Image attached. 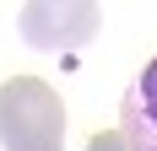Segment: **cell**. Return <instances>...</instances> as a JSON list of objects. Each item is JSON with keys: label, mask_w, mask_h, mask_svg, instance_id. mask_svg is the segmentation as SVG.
I'll return each mask as SVG.
<instances>
[{"label": "cell", "mask_w": 157, "mask_h": 151, "mask_svg": "<svg viewBox=\"0 0 157 151\" xmlns=\"http://www.w3.org/2000/svg\"><path fill=\"white\" fill-rule=\"evenodd\" d=\"M65 140L60 92L38 76H11L0 87V146L6 151H44Z\"/></svg>", "instance_id": "cell-1"}, {"label": "cell", "mask_w": 157, "mask_h": 151, "mask_svg": "<svg viewBox=\"0 0 157 151\" xmlns=\"http://www.w3.org/2000/svg\"><path fill=\"white\" fill-rule=\"evenodd\" d=\"M103 27L98 0H22L16 11V32L22 43L38 54H60V49H81L92 43Z\"/></svg>", "instance_id": "cell-2"}, {"label": "cell", "mask_w": 157, "mask_h": 151, "mask_svg": "<svg viewBox=\"0 0 157 151\" xmlns=\"http://www.w3.org/2000/svg\"><path fill=\"white\" fill-rule=\"evenodd\" d=\"M119 135L130 140V151H157V60L119 97Z\"/></svg>", "instance_id": "cell-3"}, {"label": "cell", "mask_w": 157, "mask_h": 151, "mask_svg": "<svg viewBox=\"0 0 157 151\" xmlns=\"http://www.w3.org/2000/svg\"><path fill=\"white\" fill-rule=\"evenodd\" d=\"M87 151H130V140L119 135V130H98V135L87 140Z\"/></svg>", "instance_id": "cell-4"}, {"label": "cell", "mask_w": 157, "mask_h": 151, "mask_svg": "<svg viewBox=\"0 0 157 151\" xmlns=\"http://www.w3.org/2000/svg\"><path fill=\"white\" fill-rule=\"evenodd\" d=\"M44 151H60V146H44Z\"/></svg>", "instance_id": "cell-5"}]
</instances>
